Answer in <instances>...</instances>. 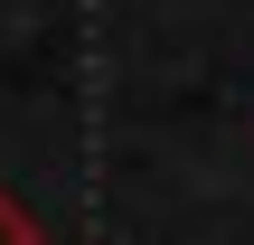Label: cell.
I'll use <instances>...</instances> for the list:
<instances>
[{"label":"cell","mask_w":254,"mask_h":245,"mask_svg":"<svg viewBox=\"0 0 254 245\" xmlns=\"http://www.w3.org/2000/svg\"><path fill=\"white\" fill-rule=\"evenodd\" d=\"M0 245H38V236H28V217H19L9 198H0Z\"/></svg>","instance_id":"1"}]
</instances>
